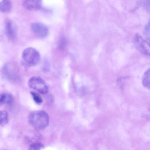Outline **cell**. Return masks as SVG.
Segmentation results:
<instances>
[{
	"instance_id": "15",
	"label": "cell",
	"mask_w": 150,
	"mask_h": 150,
	"mask_svg": "<svg viewBox=\"0 0 150 150\" xmlns=\"http://www.w3.org/2000/svg\"><path fill=\"white\" fill-rule=\"evenodd\" d=\"M144 34L148 41L150 42V22L145 25L144 30Z\"/></svg>"
},
{
	"instance_id": "2",
	"label": "cell",
	"mask_w": 150,
	"mask_h": 150,
	"mask_svg": "<svg viewBox=\"0 0 150 150\" xmlns=\"http://www.w3.org/2000/svg\"><path fill=\"white\" fill-rule=\"evenodd\" d=\"M22 57L26 64L30 66L37 65L40 59L39 52L35 49L32 47H28L23 51Z\"/></svg>"
},
{
	"instance_id": "14",
	"label": "cell",
	"mask_w": 150,
	"mask_h": 150,
	"mask_svg": "<svg viewBox=\"0 0 150 150\" xmlns=\"http://www.w3.org/2000/svg\"><path fill=\"white\" fill-rule=\"evenodd\" d=\"M45 147L44 145L41 143L40 142H35L31 144L28 149L29 150H40L44 148Z\"/></svg>"
},
{
	"instance_id": "10",
	"label": "cell",
	"mask_w": 150,
	"mask_h": 150,
	"mask_svg": "<svg viewBox=\"0 0 150 150\" xmlns=\"http://www.w3.org/2000/svg\"><path fill=\"white\" fill-rule=\"evenodd\" d=\"M12 4L10 0H1L0 3V9L3 13H7L11 10Z\"/></svg>"
},
{
	"instance_id": "16",
	"label": "cell",
	"mask_w": 150,
	"mask_h": 150,
	"mask_svg": "<svg viewBox=\"0 0 150 150\" xmlns=\"http://www.w3.org/2000/svg\"><path fill=\"white\" fill-rule=\"evenodd\" d=\"M67 44V41L64 38H61L59 43V47L61 49H64L66 47Z\"/></svg>"
},
{
	"instance_id": "4",
	"label": "cell",
	"mask_w": 150,
	"mask_h": 150,
	"mask_svg": "<svg viewBox=\"0 0 150 150\" xmlns=\"http://www.w3.org/2000/svg\"><path fill=\"white\" fill-rule=\"evenodd\" d=\"M133 43L136 49L146 55H150V42L143 39L138 34H136L133 39Z\"/></svg>"
},
{
	"instance_id": "3",
	"label": "cell",
	"mask_w": 150,
	"mask_h": 150,
	"mask_svg": "<svg viewBox=\"0 0 150 150\" xmlns=\"http://www.w3.org/2000/svg\"><path fill=\"white\" fill-rule=\"evenodd\" d=\"M28 85L30 88L42 94H45L49 91L48 86L46 82L42 78L38 76H34L30 78L28 81Z\"/></svg>"
},
{
	"instance_id": "12",
	"label": "cell",
	"mask_w": 150,
	"mask_h": 150,
	"mask_svg": "<svg viewBox=\"0 0 150 150\" xmlns=\"http://www.w3.org/2000/svg\"><path fill=\"white\" fill-rule=\"evenodd\" d=\"M8 115L6 111H1L0 112V125L1 127H4L8 122Z\"/></svg>"
},
{
	"instance_id": "6",
	"label": "cell",
	"mask_w": 150,
	"mask_h": 150,
	"mask_svg": "<svg viewBox=\"0 0 150 150\" xmlns=\"http://www.w3.org/2000/svg\"><path fill=\"white\" fill-rule=\"evenodd\" d=\"M2 72L4 76L9 79L14 80L18 79L17 71L11 64H5L3 67Z\"/></svg>"
},
{
	"instance_id": "11",
	"label": "cell",
	"mask_w": 150,
	"mask_h": 150,
	"mask_svg": "<svg viewBox=\"0 0 150 150\" xmlns=\"http://www.w3.org/2000/svg\"><path fill=\"white\" fill-rule=\"evenodd\" d=\"M142 83L145 88L150 90V68L146 71L144 74Z\"/></svg>"
},
{
	"instance_id": "8",
	"label": "cell",
	"mask_w": 150,
	"mask_h": 150,
	"mask_svg": "<svg viewBox=\"0 0 150 150\" xmlns=\"http://www.w3.org/2000/svg\"><path fill=\"white\" fill-rule=\"evenodd\" d=\"M42 0H23V5L26 9L30 11L39 9L41 8Z\"/></svg>"
},
{
	"instance_id": "9",
	"label": "cell",
	"mask_w": 150,
	"mask_h": 150,
	"mask_svg": "<svg viewBox=\"0 0 150 150\" xmlns=\"http://www.w3.org/2000/svg\"><path fill=\"white\" fill-rule=\"evenodd\" d=\"M13 101V97L11 94L3 93L0 96V105H10Z\"/></svg>"
},
{
	"instance_id": "13",
	"label": "cell",
	"mask_w": 150,
	"mask_h": 150,
	"mask_svg": "<svg viewBox=\"0 0 150 150\" xmlns=\"http://www.w3.org/2000/svg\"><path fill=\"white\" fill-rule=\"evenodd\" d=\"M30 94L34 101L36 103L38 104H40L42 103V99L39 94L33 91L30 92Z\"/></svg>"
},
{
	"instance_id": "5",
	"label": "cell",
	"mask_w": 150,
	"mask_h": 150,
	"mask_svg": "<svg viewBox=\"0 0 150 150\" xmlns=\"http://www.w3.org/2000/svg\"><path fill=\"white\" fill-rule=\"evenodd\" d=\"M31 28L33 33L40 38H42L46 37L49 33L48 28L42 23H33L31 24Z\"/></svg>"
},
{
	"instance_id": "17",
	"label": "cell",
	"mask_w": 150,
	"mask_h": 150,
	"mask_svg": "<svg viewBox=\"0 0 150 150\" xmlns=\"http://www.w3.org/2000/svg\"><path fill=\"white\" fill-rule=\"evenodd\" d=\"M144 5L150 10V0H144Z\"/></svg>"
},
{
	"instance_id": "1",
	"label": "cell",
	"mask_w": 150,
	"mask_h": 150,
	"mask_svg": "<svg viewBox=\"0 0 150 150\" xmlns=\"http://www.w3.org/2000/svg\"><path fill=\"white\" fill-rule=\"evenodd\" d=\"M28 120L32 127L36 129H41L48 126L49 117L45 111L38 110L30 112L28 117Z\"/></svg>"
},
{
	"instance_id": "7",
	"label": "cell",
	"mask_w": 150,
	"mask_h": 150,
	"mask_svg": "<svg viewBox=\"0 0 150 150\" xmlns=\"http://www.w3.org/2000/svg\"><path fill=\"white\" fill-rule=\"evenodd\" d=\"M5 30L8 38L11 40L16 39V27L13 23L10 20L7 19L6 21Z\"/></svg>"
}]
</instances>
